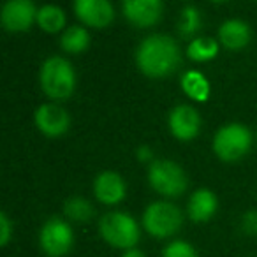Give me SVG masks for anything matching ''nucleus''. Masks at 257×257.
<instances>
[{"mask_svg":"<svg viewBox=\"0 0 257 257\" xmlns=\"http://www.w3.org/2000/svg\"><path fill=\"white\" fill-rule=\"evenodd\" d=\"M64 213L72 222H88L95 215V208L86 197L72 196L64 203Z\"/></svg>","mask_w":257,"mask_h":257,"instance_id":"nucleus-20","label":"nucleus"},{"mask_svg":"<svg viewBox=\"0 0 257 257\" xmlns=\"http://www.w3.org/2000/svg\"><path fill=\"white\" fill-rule=\"evenodd\" d=\"M162 257H199V255H197V250L190 243L183 241V239H176V241H171L164 246Z\"/></svg>","mask_w":257,"mask_h":257,"instance_id":"nucleus-22","label":"nucleus"},{"mask_svg":"<svg viewBox=\"0 0 257 257\" xmlns=\"http://www.w3.org/2000/svg\"><path fill=\"white\" fill-rule=\"evenodd\" d=\"M37 11L34 0H8L2 8V27L9 34H23L37 23Z\"/></svg>","mask_w":257,"mask_h":257,"instance_id":"nucleus-8","label":"nucleus"},{"mask_svg":"<svg viewBox=\"0 0 257 257\" xmlns=\"http://www.w3.org/2000/svg\"><path fill=\"white\" fill-rule=\"evenodd\" d=\"M127 185L125 180L114 171H102L93 180V196L99 203L113 206L125 199Z\"/></svg>","mask_w":257,"mask_h":257,"instance_id":"nucleus-13","label":"nucleus"},{"mask_svg":"<svg viewBox=\"0 0 257 257\" xmlns=\"http://www.w3.org/2000/svg\"><path fill=\"white\" fill-rule=\"evenodd\" d=\"M39 245L48 257H65L74 245V231L71 224L58 217L46 220L39 231Z\"/></svg>","mask_w":257,"mask_h":257,"instance_id":"nucleus-7","label":"nucleus"},{"mask_svg":"<svg viewBox=\"0 0 257 257\" xmlns=\"http://www.w3.org/2000/svg\"><path fill=\"white\" fill-rule=\"evenodd\" d=\"M252 147V133L243 123L222 125L213 138V152L224 162H238Z\"/></svg>","mask_w":257,"mask_h":257,"instance_id":"nucleus-4","label":"nucleus"},{"mask_svg":"<svg viewBox=\"0 0 257 257\" xmlns=\"http://www.w3.org/2000/svg\"><path fill=\"white\" fill-rule=\"evenodd\" d=\"M39 85L53 100H67L76 90V71L67 58H46L39 71Z\"/></svg>","mask_w":257,"mask_h":257,"instance_id":"nucleus-2","label":"nucleus"},{"mask_svg":"<svg viewBox=\"0 0 257 257\" xmlns=\"http://www.w3.org/2000/svg\"><path fill=\"white\" fill-rule=\"evenodd\" d=\"M168 125L176 140L192 141L201 133V116L196 107L189 106V104H180L171 109Z\"/></svg>","mask_w":257,"mask_h":257,"instance_id":"nucleus-12","label":"nucleus"},{"mask_svg":"<svg viewBox=\"0 0 257 257\" xmlns=\"http://www.w3.org/2000/svg\"><path fill=\"white\" fill-rule=\"evenodd\" d=\"M210 2H213V4H222V2H227V0H210Z\"/></svg>","mask_w":257,"mask_h":257,"instance_id":"nucleus-27","label":"nucleus"},{"mask_svg":"<svg viewBox=\"0 0 257 257\" xmlns=\"http://www.w3.org/2000/svg\"><path fill=\"white\" fill-rule=\"evenodd\" d=\"M148 183L164 197H178L187 190L189 180L180 164L168 159H155L148 168Z\"/></svg>","mask_w":257,"mask_h":257,"instance_id":"nucleus-5","label":"nucleus"},{"mask_svg":"<svg viewBox=\"0 0 257 257\" xmlns=\"http://www.w3.org/2000/svg\"><path fill=\"white\" fill-rule=\"evenodd\" d=\"M13 238V222L6 211H0V245L8 246Z\"/></svg>","mask_w":257,"mask_h":257,"instance_id":"nucleus-23","label":"nucleus"},{"mask_svg":"<svg viewBox=\"0 0 257 257\" xmlns=\"http://www.w3.org/2000/svg\"><path fill=\"white\" fill-rule=\"evenodd\" d=\"M218 201L210 189H197L190 196L187 204V213L192 222H208L217 213Z\"/></svg>","mask_w":257,"mask_h":257,"instance_id":"nucleus-15","label":"nucleus"},{"mask_svg":"<svg viewBox=\"0 0 257 257\" xmlns=\"http://www.w3.org/2000/svg\"><path fill=\"white\" fill-rule=\"evenodd\" d=\"M99 232L107 245L114 248H134L140 241V225L125 211H109L99 220Z\"/></svg>","mask_w":257,"mask_h":257,"instance_id":"nucleus-3","label":"nucleus"},{"mask_svg":"<svg viewBox=\"0 0 257 257\" xmlns=\"http://www.w3.org/2000/svg\"><path fill=\"white\" fill-rule=\"evenodd\" d=\"M241 231L248 236H257V210H248L243 213Z\"/></svg>","mask_w":257,"mask_h":257,"instance_id":"nucleus-24","label":"nucleus"},{"mask_svg":"<svg viewBox=\"0 0 257 257\" xmlns=\"http://www.w3.org/2000/svg\"><path fill=\"white\" fill-rule=\"evenodd\" d=\"M183 225V213L169 201H155L143 213V227L154 238H169Z\"/></svg>","mask_w":257,"mask_h":257,"instance_id":"nucleus-6","label":"nucleus"},{"mask_svg":"<svg viewBox=\"0 0 257 257\" xmlns=\"http://www.w3.org/2000/svg\"><path fill=\"white\" fill-rule=\"evenodd\" d=\"M203 25V18H201V13L197 8L194 6H187L180 11V18H178V32L183 39H190L192 41L196 37V34L201 30Z\"/></svg>","mask_w":257,"mask_h":257,"instance_id":"nucleus-21","label":"nucleus"},{"mask_svg":"<svg viewBox=\"0 0 257 257\" xmlns=\"http://www.w3.org/2000/svg\"><path fill=\"white\" fill-rule=\"evenodd\" d=\"M121 257H147V255H145V253L141 252V250H138V248H128V250H125Z\"/></svg>","mask_w":257,"mask_h":257,"instance_id":"nucleus-26","label":"nucleus"},{"mask_svg":"<svg viewBox=\"0 0 257 257\" xmlns=\"http://www.w3.org/2000/svg\"><path fill=\"white\" fill-rule=\"evenodd\" d=\"M65 23H67L65 13L58 6L46 4L37 11V25L46 34L62 32V30H65Z\"/></svg>","mask_w":257,"mask_h":257,"instance_id":"nucleus-18","label":"nucleus"},{"mask_svg":"<svg viewBox=\"0 0 257 257\" xmlns=\"http://www.w3.org/2000/svg\"><path fill=\"white\" fill-rule=\"evenodd\" d=\"M182 53L176 41L164 34L145 37L136 50V65L147 78L162 79L180 67Z\"/></svg>","mask_w":257,"mask_h":257,"instance_id":"nucleus-1","label":"nucleus"},{"mask_svg":"<svg viewBox=\"0 0 257 257\" xmlns=\"http://www.w3.org/2000/svg\"><path fill=\"white\" fill-rule=\"evenodd\" d=\"M74 15L85 27L106 29L113 23L114 9L109 0H74Z\"/></svg>","mask_w":257,"mask_h":257,"instance_id":"nucleus-10","label":"nucleus"},{"mask_svg":"<svg viewBox=\"0 0 257 257\" xmlns=\"http://www.w3.org/2000/svg\"><path fill=\"white\" fill-rule=\"evenodd\" d=\"M218 55V43L211 37H194L187 46V57L197 64L213 60Z\"/></svg>","mask_w":257,"mask_h":257,"instance_id":"nucleus-19","label":"nucleus"},{"mask_svg":"<svg viewBox=\"0 0 257 257\" xmlns=\"http://www.w3.org/2000/svg\"><path fill=\"white\" fill-rule=\"evenodd\" d=\"M60 46L65 53L69 55H78L88 50L90 46V34L85 27L72 25L62 32L60 37Z\"/></svg>","mask_w":257,"mask_h":257,"instance_id":"nucleus-17","label":"nucleus"},{"mask_svg":"<svg viewBox=\"0 0 257 257\" xmlns=\"http://www.w3.org/2000/svg\"><path fill=\"white\" fill-rule=\"evenodd\" d=\"M182 90L189 99L197 102H206L211 93L210 81L199 71H187L182 76Z\"/></svg>","mask_w":257,"mask_h":257,"instance_id":"nucleus-16","label":"nucleus"},{"mask_svg":"<svg viewBox=\"0 0 257 257\" xmlns=\"http://www.w3.org/2000/svg\"><path fill=\"white\" fill-rule=\"evenodd\" d=\"M36 127L48 138H60L71 127V114L57 102L41 104L34 113Z\"/></svg>","mask_w":257,"mask_h":257,"instance_id":"nucleus-9","label":"nucleus"},{"mask_svg":"<svg viewBox=\"0 0 257 257\" xmlns=\"http://www.w3.org/2000/svg\"><path fill=\"white\" fill-rule=\"evenodd\" d=\"M136 157L140 162H148V164H152V162L155 161V154L154 150H152L148 145H141L140 148L136 150Z\"/></svg>","mask_w":257,"mask_h":257,"instance_id":"nucleus-25","label":"nucleus"},{"mask_svg":"<svg viewBox=\"0 0 257 257\" xmlns=\"http://www.w3.org/2000/svg\"><path fill=\"white\" fill-rule=\"evenodd\" d=\"M162 0H121L125 20L140 29L157 25L162 18Z\"/></svg>","mask_w":257,"mask_h":257,"instance_id":"nucleus-11","label":"nucleus"},{"mask_svg":"<svg viewBox=\"0 0 257 257\" xmlns=\"http://www.w3.org/2000/svg\"><path fill=\"white\" fill-rule=\"evenodd\" d=\"M252 39V30L241 20H227L218 27V41L231 51H239L248 46Z\"/></svg>","mask_w":257,"mask_h":257,"instance_id":"nucleus-14","label":"nucleus"}]
</instances>
